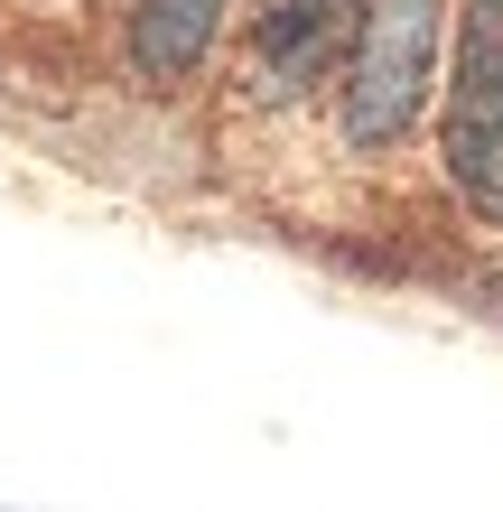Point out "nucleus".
I'll return each instance as SVG.
<instances>
[{
  "instance_id": "f03ea898",
  "label": "nucleus",
  "mask_w": 503,
  "mask_h": 512,
  "mask_svg": "<svg viewBox=\"0 0 503 512\" xmlns=\"http://www.w3.org/2000/svg\"><path fill=\"white\" fill-rule=\"evenodd\" d=\"M457 196L503 215V0L457 10V66H448V122H438Z\"/></svg>"
},
{
  "instance_id": "f257e3e1",
  "label": "nucleus",
  "mask_w": 503,
  "mask_h": 512,
  "mask_svg": "<svg viewBox=\"0 0 503 512\" xmlns=\"http://www.w3.org/2000/svg\"><path fill=\"white\" fill-rule=\"evenodd\" d=\"M438 47H448V0H364V28L345 47V84H336V122L345 149H392L438 94Z\"/></svg>"
},
{
  "instance_id": "7ed1b4c3",
  "label": "nucleus",
  "mask_w": 503,
  "mask_h": 512,
  "mask_svg": "<svg viewBox=\"0 0 503 512\" xmlns=\"http://www.w3.org/2000/svg\"><path fill=\"white\" fill-rule=\"evenodd\" d=\"M354 28H364V0H261L252 10L261 94L289 103V94H308V84H327V66H345Z\"/></svg>"
},
{
  "instance_id": "20e7f679",
  "label": "nucleus",
  "mask_w": 503,
  "mask_h": 512,
  "mask_svg": "<svg viewBox=\"0 0 503 512\" xmlns=\"http://www.w3.org/2000/svg\"><path fill=\"white\" fill-rule=\"evenodd\" d=\"M233 0H140L131 10V75L140 84H187L205 66Z\"/></svg>"
}]
</instances>
